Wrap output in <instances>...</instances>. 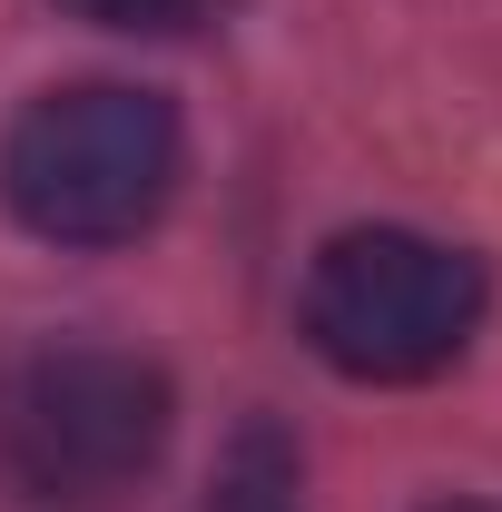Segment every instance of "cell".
I'll return each mask as SVG.
<instances>
[{
	"mask_svg": "<svg viewBox=\"0 0 502 512\" xmlns=\"http://www.w3.org/2000/svg\"><path fill=\"white\" fill-rule=\"evenodd\" d=\"M60 10H79V20H99V30H178L197 0H60Z\"/></svg>",
	"mask_w": 502,
	"mask_h": 512,
	"instance_id": "5",
	"label": "cell"
},
{
	"mask_svg": "<svg viewBox=\"0 0 502 512\" xmlns=\"http://www.w3.org/2000/svg\"><path fill=\"white\" fill-rule=\"evenodd\" d=\"M483 325V266L414 227H345L306 266V335L335 375L414 384L443 375Z\"/></svg>",
	"mask_w": 502,
	"mask_h": 512,
	"instance_id": "3",
	"label": "cell"
},
{
	"mask_svg": "<svg viewBox=\"0 0 502 512\" xmlns=\"http://www.w3.org/2000/svg\"><path fill=\"white\" fill-rule=\"evenodd\" d=\"M0 197L50 247H119L178 197V109L138 79L40 89L0 138Z\"/></svg>",
	"mask_w": 502,
	"mask_h": 512,
	"instance_id": "2",
	"label": "cell"
},
{
	"mask_svg": "<svg viewBox=\"0 0 502 512\" xmlns=\"http://www.w3.org/2000/svg\"><path fill=\"white\" fill-rule=\"evenodd\" d=\"M168 375L128 345H30L0 365V493L40 512H109L168 453Z\"/></svg>",
	"mask_w": 502,
	"mask_h": 512,
	"instance_id": "1",
	"label": "cell"
},
{
	"mask_svg": "<svg viewBox=\"0 0 502 512\" xmlns=\"http://www.w3.org/2000/svg\"><path fill=\"white\" fill-rule=\"evenodd\" d=\"M443 512H493V503H443Z\"/></svg>",
	"mask_w": 502,
	"mask_h": 512,
	"instance_id": "6",
	"label": "cell"
},
{
	"mask_svg": "<svg viewBox=\"0 0 502 512\" xmlns=\"http://www.w3.org/2000/svg\"><path fill=\"white\" fill-rule=\"evenodd\" d=\"M197 512H306V463H296V434L276 424V414H247L227 453H217V473H207V493Z\"/></svg>",
	"mask_w": 502,
	"mask_h": 512,
	"instance_id": "4",
	"label": "cell"
}]
</instances>
